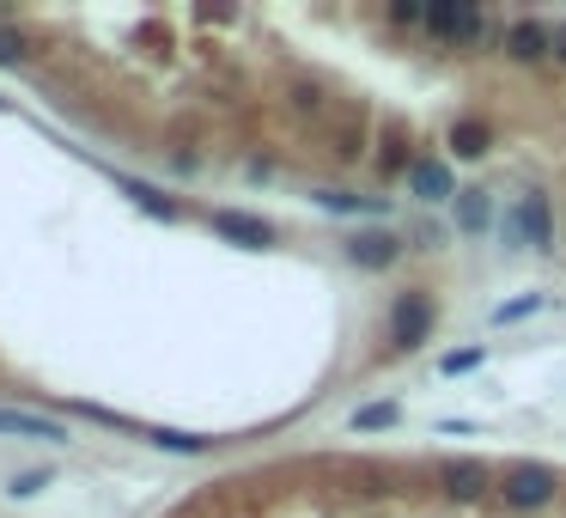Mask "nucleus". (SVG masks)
<instances>
[{"instance_id":"obj_1","label":"nucleus","mask_w":566,"mask_h":518,"mask_svg":"<svg viewBox=\"0 0 566 518\" xmlns=\"http://www.w3.org/2000/svg\"><path fill=\"white\" fill-rule=\"evenodd\" d=\"M500 494L512 513H542V506H554V494H561V482H554L548 464H536V458H512V464L500 470Z\"/></svg>"},{"instance_id":"obj_2","label":"nucleus","mask_w":566,"mask_h":518,"mask_svg":"<svg viewBox=\"0 0 566 518\" xmlns=\"http://www.w3.org/2000/svg\"><path fill=\"white\" fill-rule=\"evenodd\" d=\"M500 239L512 244V251H554V213H548V196H542V189H530V196H518V208H506Z\"/></svg>"},{"instance_id":"obj_3","label":"nucleus","mask_w":566,"mask_h":518,"mask_svg":"<svg viewBox=\"0 0 566 518\" xmlns=\"http://www.w3.org/2000/svg\"><path fill=\"white\" fill-rule=\"evenodd\" d=\"M433 293L409 287V293H396V306H390V348H421L426 335H433Z\"/></svg>"},{"instance_id":"obj_4","label":"nucleus","mask_w":566,"mask_h":518,"mask_svg":"<svg viewBox=\"0 0 566 518\" xmlns=\"http://www.w3.org/2000/svg\"><path fill=\"white\" fill-rule=\"evenodd\" d=\"M439 488H445V500L475 506L488 488H500V476H493L481 458H445V464H439Z\"/></svg>"},{"instance_id":"obj_5","label":"nucleus","mask_w":566,"mask_h":518,"mask_svg":"<svg viewBox=\"0 0 566 518\" xmlns=\"http://www.w3.org/2000/svg\"><path fill=\"white\" fill-rule=\"evenodd\" d=\"M426 31L439 43H481V13L469 0H439V7H426Z\"/></svg>"},{"instance_id":"obj_6","label":"nucleus","mask_w":566,"mask_h":518,"mask_svg":"<svg viewBox=\"0 0 566 518\" xmlns=\"http://www.w3.org/2000/svg\"><path fill=\"white\" fill-rule=\"evenodd\" d=\"M0 439H31V445H67V427L37 409H0Z\"/></svg>"},{"instance_id":"obj_7","label":"nucleus","mask_w":566,"mask_h":518,"mask_svg":"<svg viewBox=\"0 0 566 518\" xmlns=\"http://www.w3.org/2000/svg\"><path fill=\"white\" fill-rule=\"evenodd\" d=\"M500 49L512 55V62H548L554 55V25H542V19H512Z\"/></svg>"},{"instance_id":"obj_8","label":"nucleus","mask_w":566,"mask_h":518,"mask_svg":"<svg viewBox=\"0 0 566 518\" xmlns=\"http://www.w3.org/2000/svg\"><path fill=\"white\" fill-rule=\"evenodd\" d=\"M208 227L220 232V239L244 244V251H263V244H275V227H268V220H256V213H237V208H213Z\"/></svg>"},{"instance_id":"obj_9","label":"nucleus","mask_w":566,"mask_h":518,"mask_svg":"<svg viewBox=\"0 0 566 518\" xmlns=\"http://www.w3.org/2000/svg\"><path fill=\"white\" fill-rule=\"evenodd\" d=\"M402 244L409 239H396V232H384V227L354 232V239H347V263L354 268H390V263H402Z\"/></svg>"},{"instance_id":"obj_10","label":"nucleus","mask_w":566,"mask_h":518,"mask_svg":"<svg viewBox=\"0 0 566 518\" xmlns=\"http://www.w3.org/2000/svg\"><path fill=\"white\" fill-rule=\"evenodd\" d=\"M409 196H414V201H457V177H451L439 159H414Z\"/></svg>"},{"instance_id":"obj_11","label":"nucleus","mask_w":566,"mask_h":518,"mask_svg":"<svg viewBox=\"0 0 566 518\" xmlns=\"http://www.w3.org/2000/svg\"><path fill=\"white\" fill-rule=\"evenodd\" d=\"M378 146H384V153H378V172H384V177H409V172H414V153H409V146H414V134L402 129V122H390Z\"/></svg>"},{"instance_id":"obj_12","label":"nucleus","mask_w":566,"mask_h":518,"mask_svg":"<svg viewBox=\"0 0 566 518\" xmlns=\"http://www.w3.org/2000/svg\"><path fill=\"white\" fill-rule=\"evenodd\" d=\"M457 232L463 239H475V232H488V220H493V201H488V189H457Z\"/></svg>"},{"instance_id":"obj_13","label":"nucleus","mask_w":566,"mask_h":518,"mask_svg":"<svg viewBox=\"0 0 566 518\" xmlns=\"http://www.w3.org/2000/svg\"><path fill=\"white\" fill-rule=\"evenodd\" d=\"M317 208L330 213H390L384 196H354V189H317Z\"/></svg>"},{"instance_id":"obj_14","label":"nucleus","mask_w":566,"mask_h":518,"mask_svg":"<svg viewBox=\"0 0 566 518\" xmlns=\"http://www.w3.org/2000/svg\"><path fill=\"white\" fill-rule=\"evenodd\" d=\"M451 146H457V159H481L493 146V129L488 122H475V117H463V122H451Z\"/></svg>"},{"instance_id":"obj_15","label":"nucleus","mask_w":566,"mask_h":518,"mask_svg":"<svg viewBox=\"0 0 566 518\" xmlns=\"http://www.w3.org/2000/svg\"><path fill=\"white\" fill-rule=\"evenodd\" d=\"M402 421V409L396 403H366V409H354V433H384V427Z\"/></svg>"},{"instance_id":"obj_16","label":"nucleus","mask_w":566,"mask_h":518,"mask_svg":"<svg viewBox=\"0 0 566 518\" xmlns=\"http://www.w3.org/2000/svg\"><path fill=\"white\" fill-rule=\"evenodd\" d=\"M548 306V293H524V299H506V306H493V323H518V318H530V311H542Z\"/></svg>"},{"instance_id":"obj_17","label":"nucleus","mask_w":566,"mask_h":518,"mask_svg":"<svg viewBox=\"0 0 566 518\" xmlns=\"http://www.w3.org/2000/svg\"><path fill=\"white\" fill-rule=\"evenodd\" d=\"M287 110L292 117H323V98H317L311 86H287Z\"/></svg>"},{"instance_id":"obj_18","label":"nucleus","mask_w":566,"mask_h":518,"mask_svg":"<svg viewBox=\"0 0 566 518\" xmlns=\"http://www.w3.org/2000/svg\"><path fill=\"white\" fill-rule=\"evenodd\" d=\"M153 445H165V452H201L196 433H171V427H153Z\"/></svg>"},{"instance_id":"obj_19","label":"nucleus","mask_w":566,"mask_h":518,"mask_svg":"<svg viewBox=\"0 0 566 518\" xmlns=\"http://www.w3.org/2000/svg\"><path fill=\"white\" fill-rule=\"evenodd\" d=\"M475 366H481V348H463V354H445V360H439V373H451V378H457V373H475Z\"/></svg>"},{"instance_id":"obj_20","label":"nucleus","mask_w":566,"mask_h":518,"mask_svg":"<svg viewBox=\"0 0 566 518\" xmlns=\"http://www.w3.org/2000/svg\"><path fill=\"white\" fill-rule=\"evenodd\" d=\"M43 482H49V470H25V476H13L7 482V494H13V500H25V494H37Z\"/></svg>"},{"instance_id":"obj_21","label":"nucleus","mask_w":566,"mask_h":518,"mask_svg":"<svg viewBox=\"0 0 566 518\" xmlns=\"http://www.w3.org/2000/svg\"><path fill=\"white\" fill-rule=\"evenodd\" d=\"M390 25H426V7H414V0H396V7H390Z\"/></svg>"},{"instance_id":"obj_22","label":"nucleus","mask_w":566,"mask_h":518,"mask_svg":"<svg viewBox=\"0 0 566 518\" xmlns=\"http://www.w3.org/2000/svg\"><path fill=\"white\" fill-rule=\"evenodd\" d=\"M409 239H414V251H439V227H433V220H414Z\"/></svg>"},{"instance_id":"obj_23","label":"nucleus","mask_w":566,"mask_h":518,"mask_svg":"<svg viewBox=\"0 0 566 518\" xmlns=\"http://www.w3.org/2000/svg\"><path fill=\"white\" fill-rule=\"evenodd\" d=\"M554 62H566V19H554Z\"/></svg>"},{"instance_id":"obj_24","label":"nucleus","mask_w":566,"mask_h":518,"mask_svg":"<svg viewBox=\"0 0 566 518\" xmlns=\"http://www.w3.org/2000/svg\"><path fill=\"white\" fill-rule=\"evenodd\" d=\"M0 62H19V49H13V37H0Z\"/></svg>"}]
</instances>
